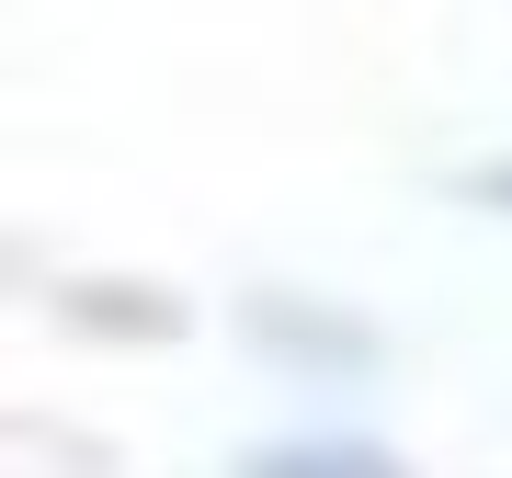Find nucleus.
Masks as SVG:
<instances>
[{"instance_id":"f257e3e1","label":"nucleus","mask_w":512,"mask_h":478,"mask_svg":"<svg viewBox=\"0 0 512 478\" xmlns=\"http://www.w3.org/2000/svg\"><path fill=\"white\" fill-rule=\"evenodd\" d=\"M239 478H399V467L365 456V444H285V456H251Z\"/></svg>"},{"instance_id":"f03ea898","label":"nucleus","mask_w":512,"mask_h":478,"mask_svg":"<svg viewBox=\"0 0 512 478\" xmlns=\"http://www.w3.org/2000/svg\"><path fill=\"white\" fill-rule=\"evenodd\" d=\"M490 194H501V205H512V171H490Z\"/></svg>"}]
</instances>
